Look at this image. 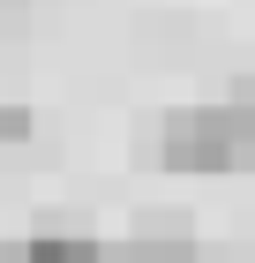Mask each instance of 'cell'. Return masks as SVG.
Segmentation results:
<instances>
[{
	"label": "cell",
	"mask_w": 255,
	"mask_h": 263,
	"mask_svg": "<svg viewBox=\"0 0 255 263\" xmlns=\"http://www.w3.org/2000/svg\"><path fill=\"white\" fill-rule=\"evenodd\" d=\"M8 263H105L98 241H68V233H45V241H23Z\"/></svg>",
	"instance_id": "obj_2"
},
{
	"label": "cell",
	"mask_w": 255,
	"mask_h": 263,
	"mask_svg": "<svg viewBox=\"0 0 255 263\" xmlns=\"http://www.w3.org/2000/svg\"><path fill=\"white\" fill-rule=\"evenodd\" d=\"M30 128H38V121H30V105H0V143H23Z\"/></svg>",
	"instance_id": "obj_4"
},
{
	"label": "cell",
	"mask_w": 255,
	"mask_h": 263,
	"mask_svg": "<svg viewBox=\"0 0 255 263\" xmlns=\"http://www.w3.org/2000/svg\"><path fill=\"white\" fill-rule=\"evenodd\" d=\"M233 105H248V113H255V76H240V83H233Z\"/></svg>",
	"instance_id": "obj_6"
},
{
	"label": "cell",
	"mask_w": 255,
	"mask_h": 263,
	"mask_svg": "<svg viewBox=\"0 0 255 263\" xmlns=\"http://www.w3.org/2000/svg\"><path fill=\"white\" fill-rule=\"evenodd\" d=\"M105 263H195V248L188 241H120V248H105Z\"/></svg>",
	"instance_id": "obj_3"
},
{
	"label": "cell",
	"mask_w": 255,
	"mask_h": 263,
	"mask_svg": "<svg viewBox=\"0 0 255 263\" xmlns=\"http://www.w3.org/2000/svg\"><path fill=\"white\" fill-rule=\"evenodd\" d=\"M23 23H30V0H0V38H15Z\"/></svg>",
	"instance_id": "obj_5"
},
{
	"label": "cell",
	"mask_w": 255,
	"mask_h": 263,
	"mask_svg": "<svg viewBox=\"0 0 255 263\" xmlns=\"http://www.w3.org/2000/svg\"><path fill=\"white\" fill-rule=\"evenodd\" d=\"M158 158L173 173H248L255 165V113L248 105H180L158 128Z\"/></svg>",
	"instance_id": "obj_1"
}]
</instances>
